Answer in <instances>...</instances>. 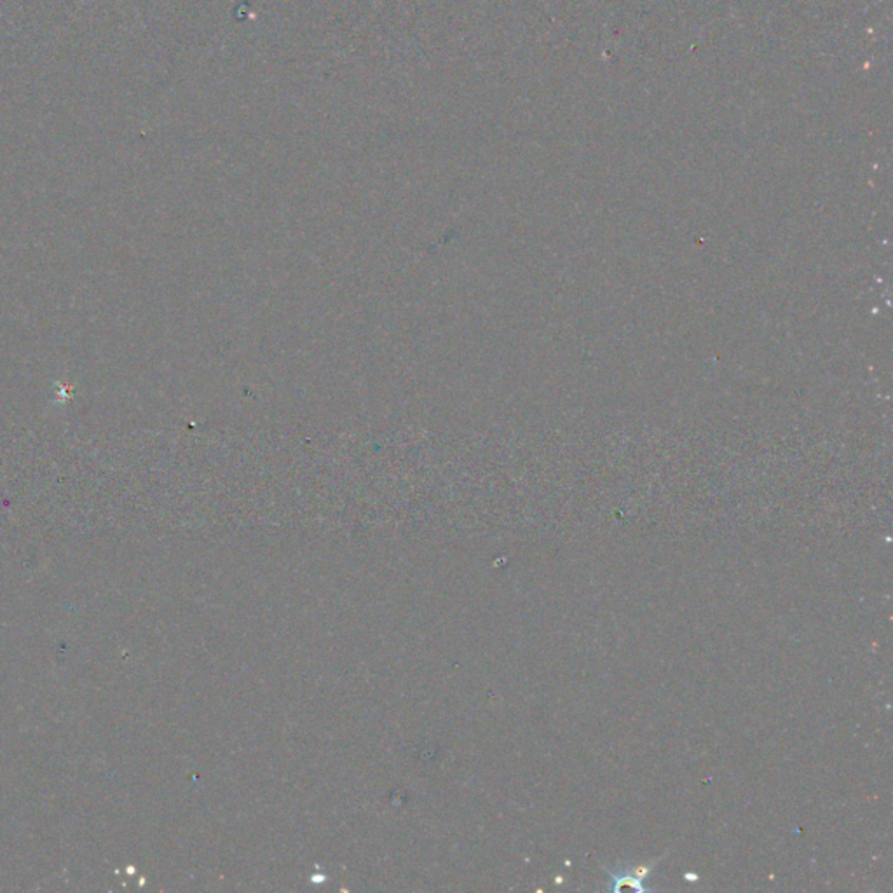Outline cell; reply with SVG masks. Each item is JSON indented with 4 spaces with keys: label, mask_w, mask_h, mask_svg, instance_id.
<instances>
[{
    "label": "cell",
    "mask_w": 893,
    "mask_h": 893,
    "mask_svg": "<svg viewBox=\"0 0 893 893\" xmlns=\"http://www.w3.org/2000/svg\"><path fill=\"white\" fill-rule=\"evenodd\" d=\"M609 872V884H608V890H621V884L628 883V888H633V890H639V892H648L651 888L644 887L643 881H644V874H637L633 876L632 872L628 871L626 867H620V869H614V871H608Z\"/></svg>",
    "instance_id": "cell-1"
}]
</instances>
